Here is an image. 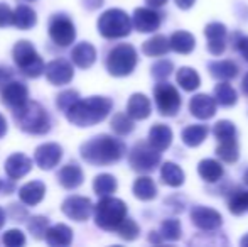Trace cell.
I'll use <instances>...</instances> for the list:
<instances>
[{
	"label": "cell",
	"mask_w": 248,
	"mask_h": 247,
	"mask_svg": "<svg viewBox=\"0 0 248 247\" xmlns=\"http://www.w3.org/2000/svg\"><path fill=\"white\" fill-rule=\"evenodd\" d=\"M37 22V16L31 7L27 5H19L14 10V26L17 29H32Z\"/></svg>",
	"instance_id": "obj_28"
},
{
	"label": "cell",
	"mask_w": 248,
	"mask_h": 247,
	"mask_svg": "<svg viewBox=\"0 0 248 247\" xmlns=\"http://www.w3.org/2000/svg\"><path fill=\"white\" fill-rule=\"evenodd\" d=\"M209 73L211 76H215L216 80H223V82H228V80L235 78L238 75V66L233 61H215L209 65Z\"/></svg>",
	"instance_id": "obj_30"
},
{
	"label": "cell",
	"mask_w": 248,
	"mask_h": 247,
	"mask_svg": "<svg viewBox=\"0 0 248 247\" xmlns=\"http://www.w3.org/2000/svg\"><path fill=\"white\" fill-rule=\"evenodd\" d=\"M46 242L52 247L69 246L73 242V231L64 224H58L54 227H49L46 234Z\"/></svg>",
	"instance_id": "obj_25"
},
{
	"label": "cell",
	"mask_w": 248,
	"mask_h": 247,
	"mask_svg": "<svg viewBox=\"0 0 248 247\" xmlns=\"http://www.w3.org/2000/svg\"><path fill=\"white\" fill-rule=\"evenodd\" d=\"M242 246H248V234L242 239Z\"/></svg>",
	"instance_id": "obj_57"
},
{
	"label": "cell",
	"mask_w": 248,
	"mask_h": 247,
	"mask_svg": "<svg viewBox=\"0 0 248 247\" xmlns=\"http://www.w3.org/2000/svg\"><path fill=\"white\" fill-rule=\"evenodd\" d=\"M215 99L221 107H232L236 103L238 97H236L235 88H233L230 83L223 82V83H218V85L215 86Z\"/></svg>",
	"instance_id": "obj_35"
},
{
	"label": "cell",
	"mask_w": 248,
	"mask_h": 247,
	"mask_svg": "<svg viewBox=\"0 0 248 247\" xmlns=\"http://www.w3.org/2000/svg\"><path fill=\"white\" fill-rule=\"evenodd\" d=\"M0 191H2V180H0Z\"/></svg>",
	"instance_id": "obj_59"
},
{
	"label": "cell",
	"mask_w": 248,
	"mask_h": 247,
	"mask_svg": "<svg viewBox=\"0 0 248 247\" xmlns=\"http://www.w3.org/2000/svg\"><path fill=\"white\" fill-rule=\"evenodd\" d=\"M111 129L115 134L118 135H127L134 131V119L128 114H115L111 119Z\"/></svg>",
	"instance_id": "obj_39"
},
{
	"label": "cell",
	"mask_w": 248,
	"mask_h": 247,
	"mask_svg": "<svg viewBox=\"0 0 248 247\" xmlns=\"http://www.w3.org/2000/svg\"><path fill=\"white\" fill-rule=\"evenodd\" d=\"M127 114L134 120H144L150 115V100L144 93H134L127 103Z\"/></svg>",
	"instance_id": "obj_22"
},
{
	"label": "cell",
	"mask_w": 248,
	"mask_h": 247,
	"mask_svg": "<svg viewBox=\"0 0 248 247\" xmlns=\"http://www.w3.org/2000/svg\"><path fill=\"white\" fill-rule=\"evenodd\" d=\"M46 78L51 85L54 86H61V85H68L73 80V66L71 63H68L62 58H58V60H52L49 65L46 66Z\"/></svg>",
	"instance_id": "obj_13"
},
{
	"label": "cell",
	"mask_w": 248,
	"mask_h": 247,
	"mask_svg": "<svg viewBox=\"0 0 248 247\" xmlns=\"http://www.w3.org/2000/svg\"><path fill=\"white\" fill-rule=\"evenodd\" d=\"M235 46L243 56V60L248 63V36H238V41L235 43Z\"/></svg>",
	"instance_id": "obj_49"
},
{
	"label": "cell",
	"mask_w": 248,
	"mask_h": 247,
	"mask_svg": "<svg viewBox=\"0 0 248 247\" xmlns=\"http://www.w3.org/2000/svg\"><path fill=\"white\" fill-rule=\"evenodd\" d=\"M194 2H196V0H176V5L183 10H187L194 5Z\"/></svg>",
	"instance_id": "obj_50"
},
{
	"label": "cell",
	"mask_w": 248,
	"mask_h": 247,
	"mask_svg": "<svg viewBox=\"0 0 248 247\" xmlns=\"http://www.w3.org/2000/svg\"><path fill=\"white\" fill-rule=\"evenodd\" d=\"M243 181H245L247 185H248V169H247V171H245V175H243Z\"/></svg>",
	"instance_id": "obj_58"
},
{
	"label": "cell",
	"mask_w": 248,
	"mask_h": 247,
	"mask_svg": "<svg viewBox=\"0 0 248 247\" xmlns=\"http://www.w3.org/2000/svg\"><path fill=\"white\" fill-rule=\"evenodd\" d=\"M31 169H32V161L26 154H20V152L12 154L5 161V173L12 181L24 178Z\"/></svg>",
	"instance_id": "obj_19"
},
{
	"label": "cell",
	"mask_w": 248,
	"mask_h": 247,
	"mask_svg": "<svg viewBox=\"0 0 248 247\" xmlns=\"http://www.w3.org/2000/svg\"><path fill=\"white\" fill-rule=\"evenodd\" d=\"M183 137V142L189 148H198L199 144H202L206 137H208V127L202 124H194V125H189L183 131L181 134Z\"/></svg>",
	"instance_id": "obj_29"
},
{
	"label": "cell",
	"mask_w": 248,
	"mask_h": 247,
	"mask_svg": "<svg viewBox=\"0 0 248 247\" xmlns=\"http://www.w3.org/2000/svg\"><path fill=\"white\" fill-rule=\"evenodd\" d=\"M160 178H162L164 185L177 188L184 183V171L177 165L167 161V163H164L162 168H160Z\"/></svg>",
	"instance_id": "obj_27"
},
{
	"label": "cell",
	"mask_w": 248,
	"mask_h": 247,
	"mask_svg": "<svg viewBox=\"0 0 248 247\" xmlns=\"http://www.w3.org/2000/svg\"><path fill=\"white\" fill-rule=\"evenodd\" d=\"M216 99H211L206 93H198L191 99L189 102V110L196 119L201 120H208L211 119L216 114Z\"/></svg>",
	"instance_id": "obj_18"
},
{
	"label": "cell",
	"mask_w": 248,
	"mask_h": 247,
	"mask_svg": "<svg viewBox=\"0 0 248 247\" xmlns=\"http://www.w3.org/2000/svg\"><path fill=\"white\" fill-rule=\"evenodd\" d=\"M183 234V229H181L179 220L176 218H169V220H164L160 225V235L166 241H177Z\"/></svg>",
	"instance_id": "obj_42"
},
{
	"label": "cell",
	"mask_w": 248,
	"mask_h": 247,
	"mask_svg": "<svg viewBox=\"0 0 248 247\" xmlns=\"http://www.w3.org/2000/svg\"><path fill=\"white\" fill-rule=\"evenodd\" d=\"M83 3H85L86 9H98V7L103 3V0H83Z\"/></svg>",
	"instance_id": "obj_51"
},
{
	"label": "cell",
	"mask_w": 248,
	"mask_h": 247,
	"mask_svg": "<svg viewBox=\"0 0 248 247\" xmlns=\"http://www.w3.org/2000/svg\"><path fill=\"white\" fill-rule=\"evenodd\" d=\"M3 224H5V212L3 208H0V229L3 227Z\"/></svg>",
	"instance_id": "obj_56"
},
{
	"label": "cell",
	"mask_w": 248,
	"mask_h": 247,
	"mask_svg": "<svg viewBox=\"0 0 248 247\" xmlns=\"http://www.w3.org/2000/svg\"><path fill=\"white\" fill-rule=\"evenodd\" d=\"M14 26V10H10L5 3H0V27Z\"/></svg>",
	"instance_id": "obj_47"
},
{
	"label": "cell",
	"mask_w": 248,
	"mask_h": 247,
	"mask_svg": "<svg viewBox=\"0 0 248 247\" xmlns=\"http://www.w3.org/2000/svg\"><path fill=\"white\" fill-rule=\"evenodd\" d=\"M170 43V49L176 51L179 54H189L191 51L196 46V41H194V36L186 31H177L170 36L169 39Z\"/></svg>",
	"instance_id": "obj_26"
},
{
	"label": "cell",
	"mask_w": 248,
	"mask_h": 247,
	"mask_svg": "<svg viewBox=\"0 0 248 247\" xmlns=\"http://www.w3.org/2000/svg\"><path fill=\"white\" fill-rule=\"evenodd\" d=\"M191 220L193 224L196 225L198 229L204 232H211V231H216V229L221 227L223 224V218L219 215V212L213 210V208H208V207H194L191 210Z\"/></svg>",
	"instance_id": "obj_12"
},
{
	"label": "cell",
	"mask_w": 248,
	"mask_h": 247,
	"mask_svg": "<svg viewBox=\"0 0 248 247\" xmlns=\"http://www.w3.org/2000/svg\"><path fill=\"white\" fill-rule=\"evenodd\" d=\"M44 193H46V185L43 181H31L19 190V198L24 205L34 207L43 201Z\"/></svg>",
	"instance_id": "obj_21"
},
{
	"label": "cell",
	"mask_w": 248,
	"mask_h": 247,
	"mask_svg": "<svg viewBox=\"0 0 248 247\" xmlns=\"http://www.w3.org/2000/svg\"><path fill=\"white\" fill-rule=\"evenodd\" d=\"M228 208L233 215H242L248 210V191L236 190L228 198Z\"/></svg>",
	"instance_id": "obj_38"
},
{
	"label": "cell",
	"mask_w": 248,
	"mask_h": 247,
	"mask_svg": "<svg viewBox=\"0 0 248 247\" xmlns=\"http://www.w3.org/2000/svg\"><path fill=\"white\" fill-rule=\"evenodd\" d=\"M176 78H177V83H179V86L183 90H186V92H193V90H196L198 86L201 85V78H199L196 69L187 68V66H184V68H179Z\"/></svg>",
	"instance_id": "obj_34"
},
{
	"label": "cell",
	"mask_w": 248,
	"mask_h": 247,
	"mask_svg": "<svg viewBox=\"0 0 248 247\" xmlns=\"http://www.w3.org/2000/svg\"><path fill=\"white\" fill-rule=\"evenodd\" d=\"M242 90L245 95H248V73L245 76H243V82H242Z\"/></svg>",
	"instance_id": "obj_54"
},
{
	"label": "cell",
	"mask_w": 248,
	"mask_h": 247,
	"mask_svg": "<svg viewBox=\"0 0 248 247\" xmlns=\"http://www.w3.org/2000/svg\"><path fill=\"white\" fill-rule=\"evenodd\" d=\"M2 242L7 247H20L26 244V235H24V232L17 231V229H10V231H7L3 234Z\"/></svg>",
	"instance_id": "obj_45"
},
{
	"label": "cell",
	"mask_w": 248,
	"mask_h": 247,
	"mask_svg": "<svg viewBox=\"0 0 248 247\" xmlns=\"http://www.w3.org/2000/svg\"><path fill=\"white\" fill-rule=\"evenodd\" d=\"M226 27L225 24L211 22L206 26L204 36L208 37V51L213 56H219L226 49Z\"/></svg>",
	"instance_id": "obj_17"
},
{
	"label": "cell",
	"mask_w": 248,
	"mask_h": 247,
	"mask_svg": "<svg viewBox=\"0 0 248 247\" xmlns=\"http://www.w3.org/2000/svg\"><path fill=\"white\" fill-rule=\"evenodd\" d=\"M154 97H155L157 109L162 115L174 117L181 109V95L172 85L169 83H159L154 88Z\"/></svg>",
	"instance_id": "obj_9"
},
{
	"label": "cell",
	"mask_w": 248,
	"mask_h": 247,
	"mask_svg": "<svg viewBox=\"0 0 248 247\" xmlns=\"http://www.w3.org/2000/svg\"><path fill=\"white\" fill-rule=\"evenodd\" d=\"M27 229L32 234V237L37 239V241L39 239H46V234L49 231V220L46 217H43V215H37V217L31 218L29 224H27Z\"/></svg>",
	"instance_id": "obj_41"
},
{
	"label": "cell",
	"mask_w": 248,
	"mask_h": 247,
	"mask_svg": "<svg viewBox=\"0 0 248 247\" xmlns=\"http://www.w3.org/2000/svg\"><path fill=\"white\" fill-rule=\"evenodd\" d=\"M29 2H34V0H29Z\"/></svg>",
	"instance_id": "obj_60"
},
{
	"label": "cell",
	"mask_w": 248,
	"mask_h": 247,
	"mask_svg": "<svg viewBox=\"0 0 248 247\" xmlns=\"http://www.w3.org/2000/svg\"><path fill=\"white\" fill-rule=\"evenodd\" d=\"M174 71V65L169 60H160L152 66V76L155 80H164Z\"/></svg>",
	"instance_id": "obj_46"
},
{
	"label": "cell",
	"mask_w": 248,
	"mask_h": 247,
	"mask_svg": "<svg viewBox=\"0 0 248 247\" xmlns=\"http://www.w3.org/2000/svg\"><path fill=\"white\" fill-rule=\"evenodd\" d=\"M198 173L204 181L215 183L223 176V168L218 161H215V159H202L198 166Z\"/></svg>",
	"instance_id": "obj_33"
},
{
	"label": "cell",
	"mask_w": 248,
	"mask_h": 247,
	"mask_svg": "<svg viewBox=\"0 0 248 247\" xmlns=\"http://www.w3.org/2000/svg\"><path fill=\"white\" fill-rule=\"evenodd\" d=\"M71 58L78 68H90L96 60V49L90 43H78L71 51Z\"/></svg>",
	"instance_id": "obj_23"
},
{
	"label": "cell",
	"mask_w": 248,
	"mask_h": 247,
	"mask_svg": "<svg viewBox=\"0 0 248 247\" xmlns=\"http://www.w3.org/2000/svg\"><path fill=\"white\" fill-rule=\"evenodd\" d=\"M2 102L5 107L12 110H17L29 102V90L24 83L10 82L7 86L2 88Z\"/></svg>",
	"instance_id": "obj_14"
},
{
	"label": "cell",
	"mask_w": 248,
	"mask_h": 247,
	"mask_svg": "<svg viewBox=\"0 0 248 247\" xmlns=\"http://www.w3.org/2000/svg\"><path fill=\"white\" fill-rule=\"evenodd\" d=\"M93 190L98 197H110L117 190V180L111 175H98L93 181Z\"/></svg>",
	"instance_id": "obj_37"
},
{
	"label": "cell",
	"mask_w": 248,
	"mask_h": 247,
	"mask_svg": "<svg viewBox=\"0 0 248 247\" xmlns=\"http://www.w3.org/2000/svg\"><path fill=\"white\" fill-rule=\"evenodd\" d=\"M169 49H170V43H169V39L164 37V36H154L142 44V51H144V54L152 56V58L164 56V54H167V51Z\"/></svg>",
	"instance_id": "obj_31"
},
{
	"label": "cell",
	"mask_w": 248,
	"mask_h": 247,
	"mask_svg": "<svg viewBox=\"0 0 248 247\" xmlns=\"http://www.w3.org/2000/svg\"><path fill=\"white\" fill-rule=\"evenodd\" d=\"M150 7H162L164 3H167V0H145Z\"/></svg>",
	"instance_id": "obj_53"
},
{
	"label": "cell",
	"mask_w": 248,
	"mask_h": 247,
	"mask_svg": "<svg viewBox=\"0 0 248 247\" xmlns=\"http://www.w3.org/2000/svg\"><path fill=\"white\" fill-rule=\"evenodd\" d=\"M14 119L20 131L27 132V134L34 135H43L49 132L51 120L44 107L37 102H27L24 107L14 110Z\"/></svg>",
	"instance_id": "obj_3"
},
{
	"label": "cell",
	"mask_w": 248,
	"mask_h": 247,
	"mask_svg": "<svg viewBox=\"0 0 248 247\" xmlns=\"http://www.w3.org/2000/svg\"><path fill=\"white\" fill-rule=\"evenodd\" d=\"M134 195L142 201L154 200L157 197V186L149 176H140L134 183Z\"/></svg>",
	"instance_id": "obj_32"
},
{
	"label": "cell",
	"mask_w": 248,
	"mask_h": 247,
	"mask_svg": "<svg viewBox=\"0 0 248 247\" xmlns=\"http://www.w3.org/2000/svg\"><path fill=\"white\" fill-rule=\"evenodd\" d=\"M62 158V149L56 142H46L41 144L34 152V161L41 169H52L59 165Z\"/></svg>",
	"instance_id": "obj_15"
},
{
	"label": "cell",
	"mask_w": 248,
	"mask_h": 247,
	"mask_svg": "<svg viewBox=\"0 0 248 247\" xmlns=\"http://www.w3.org/2000/svg\"><path fill=\"white\" fill-rule=\"evenodd\" d=\"M135 66L137 51L132 44H118L107 56V69L111 76H128Z\"/></svg>",
	"instance_id": "obj_7"
},
{
	"label": "cell",
	"mask_w": 248,
	"mask_h": 247,
	"mask_svg": "<svg viewBox=\"0 0 248 247\" xmlns=\"http://www.w3.org/2000/svg\"><path fill=\"white\" fill-rule=\"evenodd\" d=\"M149 241H150V242H155V244H159V242H160V239L157 237V232H150V235H149Z\"/></svg>",
	"instance_id": "obj_55"
},
{
	"label": "cell",
	"mask_w": 248,
	"mask_h": 247,
	"mask_svg": "<svg viewBox=\"0 0 248 247\" xmlns=\"http://www.w3.org/2000/svg\"><path fill=\"white\" fill-rule=\"evenodd\" d=\"M127 218V205L120 198L101 197L98 205L95 207V222L103 231H115L120 227L122 222Z\"/></svg>",
	"instance_id": "obj_4"
},
{
	"label": "cell",
	"mask_w": 248,
	"mask_h": 247,
	"mask_svg": "<svg viewBox=\"0 0 248 247\" xmlns=\"http://www.w3.org/2000/svg\"><path fill=\"white\" fill-rule=\"evenodd\" d=\"M12 56L16 61L17 68L20 69L22 75H26L27 78H37L46 71V65H44L43 58L37 54V51L34 49L32 43L29 41H19L14 46Z\"/></svg>",
	"instance_id": "obj_6"
},
{
	"label": "cell",
	"mask_w": 248,
	"mask_h": 247,
	"mask_svg": "<svg viewBox=\"0 0 248 247\" xmlns=\"http://www.w3.org/2000/svg\"><path fill=\"white\" fill-rule=\"evenodd\" d=\"M216 156L225 163H235L240 156V149H238V144H236V139L219 142V146L216 148Z\"/></svg>",
	"instance_id": "obj_36"
},
{
	"label": "cell",
	"mask_w": 248,
	"mask_h": 247,
	"mask_svg": "<svg viewBox=\"0 0 248 247\" xmlns=\"http://www.w3.org/2000/svg\"><path fill=\"white\" fill-rule=\"evenodd\" d=\"M128 163L135 171L150 173L160 165V151H157L150 142H139L132 149Z\"/></svg>",
	"instance_id": "obj_8"
},
{
	"label": "cell",
	"mask_w": 248,
	"mask_h": 247,
	"mask_svg": "<svg viewBox=\"0 0 248 247\" xmlns=\"http://www.w3.org/2000/svg\"><path fill=\"white\" fill-rule=\"evenodd\" d=\"M78 100H79V93L76 92V90H64V92L59 93L58 99H56V105H58V109L61 110L62 114H66Z\"/></svg>",
	"instance_id": "obj_43"
},
{
	"label": "cell",
	"mask_w": 248,
	"mask_h": 247,
	"mask_svg": "<svg viewBox=\"0 0 248 247\" xmlns=\"http://www.w3.org/2000/svg\"><path fill=\"white\" fill-rule=\"evenodd\" d=\"M134 27L139 33H154L160 26V14L154 7H139L134 12Z\"/></svg>",
	"instance_id": "obj_16"
},
{
	"label": "cell",
	"mask_w": 248,
	"mask_h": 247,
	"mask_svg": "<svg viewBox=\"0 0 248 247\" xmlns=\"http://www.w3.org/2000/svg\"><path fill=\"white\" fill-rule=\"evenodd\" d=\"M149 142L157 149V151H166L172 142V131L164 124L152 125L149 132Z\"/></svg>",
	"instance_id": "obj_24"
},
{
	"label": "cell",
	"mask_w": 248,
	"mask_h": 247,
	"mask_svg": "<svg viewBox=\"0 0 248 247\" xmlns=\"http://www.w3.org/2000/svg\"><path fill=\"white\" fill-rule=\"evenodd\" d=\"M81 158L93 166H108L120 161L125 154V144L107 134L86 141L79 149Z\"/></svg>",
	"instance_id": "obj_1"
},
{
	"label": "cell",
	"mask_w": 248,
	"mask_h": 247,
	"mask_svg": "<svg viewBox=\"0 0 248 247\" xmlns=\"http://www.w3.org/2000/svg\"><path fill=\"white\" fill-rule=\"evenodd\" d=\"M117 232L122 239H125V241H134V239L139 237L140 229H139V225L135 224L132 218H125V220L120 224V227L117 229Z\"/></svg>",
	"instance_id": "obj_44"
},
{
	"label": "cell",
	"mask_w": 248,
	"mask_h": 247,
	"mask_svg": "<svg viewBox=\"0 0 248 247\" xmlns=\"http://www.w3.org/2000/svg\"><path fill=\"white\" fill-rule=\"evenodd\" d=\"M49 36L54 41V44L61 48H68L75 43L76 39V29L75 24L62 14H58L51 19L49 22Z\"/></svg>",
	"instance_id": "obj_10"
},
{
	"label": "cell",
	"mask_w": 248,
	"mask_h": 247,
	"mask_svg": "<svg viewBox=\"0 0 248 247\" xmlns=\"http://www.w3.org/2000/svg\"><path fill=\"white\" fill-rule=\"evenodd\" d=\"M213 134H215V137L218 139L219 142L232 141V139H236V127H235V124L230 122V120H219V122H216L215 127H213Z\"/></svg>",
	"instance_id": "obj_40"
},
{
	"label": "cell",
	"mask_w": 248,
	"mask_h": 247,
	"mask_svg": "<svg viewBox=\"0 0 248 247\" xmlns=\"http://www.w3.org/2000/svg\"><path fill=\"white\" fill-rule=\"evenodd\" d=\"M111 100L107 97H90V99H79L68 112L64 114L66 119L78 127H92L100 124L108 117L111 110Z\"/></svg>",
	"instance_id": "obj_2"
},
{
	"label": "cell",
	"mask_w": 248,
	"mask_h": 247,
	"mask_svg": "<svg viewBox=\"0 0 248 247\" xmlns=\"http://www.w3.org/2000/svg\"><path fill=\"white\" fill-rule=\"evenodd\" d=\"M12 78H14L12 69L7 68V66H0V90L9 85V83L12 82Z\"/></svg>",
	"instance_id": "obj_48"
},
{
	"label": "cell",
	"mask_w": 248,
	"mask_h": 247,
	"mask_svg": "<svg viewBox=\"0 0 248 247\" xmlns=\"http://www.w3.org/2000/svg\"><path fill=\"white\" fill-rule=\"evenodd\" d=\"M61 210H62V214L71 218V220L86 222L92 217L93 210H95V205L86 197H69L62 201Z\"/></svg>",
	"instance_id": "obj_11"
},
{
	"label": "cell",
	"mask_w": 248,
	"mask_h": 247,
	"mask_svg": "<svg viewBox=\"0 0 248 247\" xmlns=\"http://www.w3.org/2000/svg\"><path fill=\"white\" fill-rule=\"evenodd\" d=\"M83 180H85V175H83L81 168L76 165H66L59 169L58 173V181L59 185L66 190H75V188L81 186Z\"/></svg>",
	"instance_id": "obj_20"
},
{
	"label": "cell",
	"mask_w": 248,
	"mask_h": 247,
	"mask_svg": "<svg viewBox=\"0 0 248 247\" xmlns=\"http://www.w3.org/2000/svg\"><path fill=\"white\" fill-rule=\"evenodd\" d=\"M5 134H7V120H5V117L0 114V137H3Z\"/></svg>",
	"instance_id": "obj_52"
},
{
	"label": "cell",
	"mask_w": 248,
	"mask_h": 247,
	"mask_svg": "<svg viewBox=\"0 0 248 247\" xmlns=\"http://www.w3.org/2000/svg\"><path fill=\"white\" fill-rule=\"evenodd\" d=\"M134 20L122 9L105 10L98 19V31L107 39H120L130 34Z\"/></svg>",
	"instance_id": "obj_5"
}]
</instances>
